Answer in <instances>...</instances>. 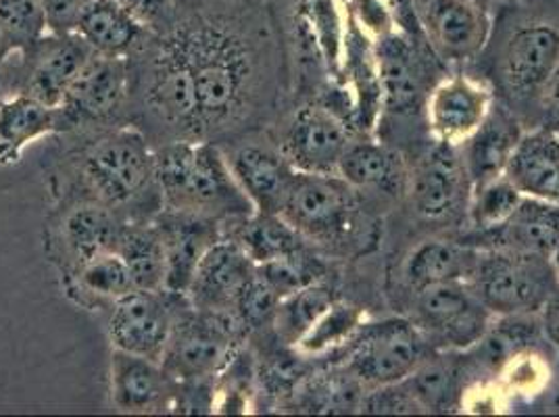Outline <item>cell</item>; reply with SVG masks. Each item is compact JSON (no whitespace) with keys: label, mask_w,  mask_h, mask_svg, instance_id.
Instances as JSON below:
<instances>
[{"label":"cell","mask_w":559,"mask_h":417,"mask_svg":"<svg viewBox=\"0 0 559 417\" xmlns=\"http://www.w3.org/2000/svg\"><path fill=\"white\" fill-rule=\"evenodd\" d=\"M478 251L453 242H424L405 265V279L419 293L443 282H467L478 261Z\"/></svg>","instance_id":"cell-30"},{"label":"cell","mask_w":559,"mask_h":417,"mask_svg":"<svg viewBox=\"0 0 559 417\" xmlns=\"http://www.w3.org/2000/svg\"><path fill=\"white\" fill-rule=\"evenodd\" d=\"M13 50H15V48L9 43V38L4 36V32L0 29V68H2V63L7 61V57H9Z\"/></svg>","instance_id":"cell-44"},{"label":"cell","mask_w":559,"mask_h":417,"mask_svg":"<svg viewBox=\"0 0 559 417\" xmlns=\"http://www.w3.org/2000/svg\"><path fill=\"white\" fill-rule=\"evenodd\" d=\"M551 257L492 249L480 253L467 279L492 313L520 318L547 307L558 293L559 274Z\"/></svg>","instance_id":"cell-6"},{"label":"cell","mask_w":559,"mask_h":417,"mask_svg":"<svg viewBox=\"0 0 559 417\" xmlns=\"http://www.w3.org/2000/svg\"><path fill=\"white\" fill-rule=\"evenodd\" d=\"M174 398L176 380L159 361L114 348L111 403L119 414H169Z\"/></svg>","instance_id":"cell-16"},{"label":"cell","mask_w":559,"mask_h":417,"mask_svg":"<svg viewBox=\"0 0 559 417\" xmlns=\"http://www.w3.org/2000/svg\"><path fill=\"white\" fill-rule=\"evenodd\" d=\"M187 305V295L136 288L109 309V341L114 348L162 364L171 327Z\"/></svg>","instance_id":"cell-11"},{"label":"cell","mask_w":559,"mask_h":417,"mask_svg":"<svg viewBox=\"0 0 559 417\" xmlns=\"http://www.w3.org/2000/svg\"><path fill=\"white\" fill-rule=\"evenodd\" d=\"M490 311L467 282H443L418 293V327L447 347L469 348L489 332Z\"/></svg>","instance_id":"cell-13"},{"label":"cell","mask_w":559,"mask_h":417,"mask_svg":"<svg viewBox=\"0 0 559 417\" xmlns=\"http://www.w3.org/2000/svg\"><path fill=\"white\" fill-rule=\"evenodd\" d=\"M522 194L518 188L506 180L503 176L492 180L489 184L476 188V203H474V222L483 230H492L508 222L512 217L513 211L520 207Z\"/></svg>","instance_id":"cell-39"},{"label":"cell","mask_w":559,"mask_h":417,"mask_svg":"<svg viewBox=\"0 0 559 417\" xmlns=\"http://www.w3.org/2000/svg\"><path fill=\"white\" fill-rule=\"evenodd\" d=\"M357 320H359L357 309L336 301L305 334L299 347L307 353H320L324 348L332 347L349 336L353 327L357 325Z\"/></svg>","instance_id":"cell-40"},{"label":"cell","mask_w":559,"mask_h":417,"mask_svg":"<svg viewBox=\"0 0 559 417\" xmlns=\"http://www.w3.org/2000/svg\"><path fill=\"white\" fill-rule=\"evenodd\" d=\"M336 302L334 290L320 282H313L301 290L284 297L276 307L272 320V334L282 345L295 347L304 341L305 334L316 325V322Z\"/></svg>","instance_id":"cell-33"},{"label":"cell","mask_w":559,"mask_h":417,"mask_svg":"<svg viewBox=\"0 0 559 417\" xmlns=\"http://www.w3.org/2000/svg\"><path fill=\"white\" fill-rule=\"evenodd\" d=\"M222 148L236 182L249 196L257 213L278 215L297 174L293 165L284 159L280 151L261 146L257 142H236L230 144V148Z\"/></svg>","instance_id":"cell-18"},{"label":"cell","mask_w":559,"mask_h":417,"mask_svg":"<svg viewBox=\"0 0 559 417\" xmlns=\"http://www.w3.org/2000/svg\"><path fill=\"white\" fill-rule=\"evenodd\" d=\"M151 32H164L174 22L176 0H116Z\"/></svg>","instance_id":"cell-41"},{"label":"cell","mask_w":559,"mask_h":417,"mask_svg":"<svg viewBox=\"0 0 559 417\" xmlns=\"http://www.w3.org/2000/svg\"><path fill=\"white\" fill-rule=\"evenodd\" d=\"M0 103H2V98H0Z\"/></svg>","instance_id":"cell-47"},{"label":"cell","mask_w":559,"mask_h":417,"mask_svg":"<svg viewBox=\"0 0 559 417\" xmlns=\"http://www.w3.org/2000/svg\"><path fill=\"white\" fill-rule=\"evenodd\" d=\"M466 165L455 155L453 144L441 142L428 153L414 176V205L428 219H444L455 215L466 201Z\"/></svg>","instance_id":"cell-21"},{"label":"cell","mask_w":559,"mask_h":417,"mask_svg":"<svg viewBox=\"0 0 559 417\" xmlns=\"http://www.w3.org/2000/svg\"><path fill=\"white\" fill-rule=\"evenodd\" d=\"M0 29L15 50L40 40L48 32L43 0H0Z\"/></svg>","instance_id":"cell-38"},{"label":"cell","mask_w":559,"mask_h":417,"mask_svg":"<svg viewBox=\"0 0 559 417\" xmlns=\"http://www.w3.org/2000/svg\"><path fill=\"white\" fill-rule=\"evenodd\" d=\"M128 126H134L153 146L203 140L201 107L192 71L176 45L157 32L130 57Z\"/></svg>","instance_id":"cell-3"},{"label":"cell","mask_w":559,"mask_h":417,"mask_svg":"<svg viewBox=\"0 0 559 417\" xmlns=\"http://www.w3.org/2000/svg\"><path fill=\"white\" fill-rule=\"evenodd\" d=\"M426 355V336L418 325L391 320L364 330L349 355L347 370L372 386H389L407 380Z\"/></svg>","instance_id":"cell-12"},{"label":"cell","mask_w":559,"mask_h":417,"mask_svg":"<svg viewBox=\"0 0 559 417\" xmlns=\"http://www.w3.org/2000/svg\"><path fill=\"white\" fill-rule=\"evenodd\" d=\"M559 63V32L551 25H528L513 34L503 52L501 75L515 96L545 91Z\"/></svg>","instance_id":"cell-20"},{"label":"cell","mask_w":559,"mask_h":417,"mask_svg":"<svg viewBox=\"0 0 559 417\" xmlns=\"http://www.w3.org/2000/svg\"><path fill=\"white\" fill-rule=\"evenodd\" d=\"M63 279L71 301L84 309H111L119 299L136 290L132 276L117 253L94 257Z\"/></svg>","instance_id":"cell-28"},{"label":"cell","mask_w":559,"mask_h":417,"mask_svg":"<svg viewBox=\"0 0 559 417\" xmlns=\"http://www.w3.org/2000/svg\"><path fill=\"white\" fill-rule=\"evenodd\" d=\"M490 96L466 78L443 82L428 103V117L435 134L447 144L466 142L489 116Z\"/></svg>","instance_id":"cell-23"},{"label":"cell","mask_w":559,"mask_h":417,"mask_svg":"<svg viewBox=\"0 0 559 417\" xmlns=\"http://www.w3.org/2000/svg\"><path fill=\"white\" fill-rule=\"evenodd\" d=\"M257 272L261 278L267 282V286L278 295V299L282 301L284 297L324 278L326 265L322 263V259H318L305 247L297 253L257 265Z\"/></svg>","instance_id":"cell-37"},{"label":"cell","mask_w":559,"mask_h":417,"mask_svg":"<svg viewBox=\"0 0 559 417\" xmlns=\"http://www.w3.org/2000/svg\"><path fill=\"white\" fill-rule=\"evenodd\" d=\"M91 0H43L50 34H73Z\"/></svg>","instance_id":"cell-42"},{"label":"cell","mask_w":559,"mask_h":417,"mask_svg":"<svg viewBox=\"0 0 559 417\" xmlns=\"http://www.w3.org/2000/svg\"><path fill=\"white\" fill-rule=\"evenodd\" d=\"M345 123L322 105H307L288 123L280 153L304 174H336L349 146Z\"/></svg>","instance_id":"cell-14"},{"label":"cell","mask_w":559,"mask_h":417,"mask_svg":"<svg viewBox=\"0 0 559 417\" xmlns=\"http://www.w3.org/2000/svg\"><path fill=\"white\" fill-rule=\"evenodd\" d=\"M361 380H357L347 368L328 371L318 378L304 380L295 391V405L316 414H345L361 407Z\"/></svg>","instance_id":"cell-35"},{"label":"cell","mask_w":559,"mask_h":417,"mask_svg":"<svg viewBox=\"0 0 559 417\" xmlns=\"http://www.w3.org/2000/svg\"><path fill=\"white\" fill-rule=\"evenodd\" d=\"M457 370L447 359H424L418 370L407 380H403L405 389L416 398L419 409L447 412L453 407L457 398Z\"/></svg>","instance_id":"cell-36"},{"label":"cell","mask_w":559,"mask_h":417,"mask_svg":"<svg viewBox=\"0 0 559 417\" xmlns=\"http://www.w3.org/2000/svg\"><path fill=\"white\" fill-rule=\"evenodd\" d=\"M489 234L497 249L551 257L559 249V205L524 196L512 217Z\"/></svg>","instance_id":"cell-26"},{"label":"cell","mask_w":559,"mask_h":417,"mask_svg":"<svg viewBox=\"0 0 559 417\" xmlns=\"http://www.w3.org/2000/svg\"><path fill=\"white\" fill-rule=\"evenodd\" d=\"M222 236L236 242L257 265L297 253L307 247V240L301 233H297L282 215L257 211L251 215L224 222Z\"/></svg>","instance_id":"cell-27"},{"label":"cell","mask_w":559,"mask_h":417,"mask_svg":"<svg viewBox=\"0 0 559 417\" xmlns=\"http://www.w3.org/2000/svg\"><path fill=\"white\" fill-rule=\"evenodd\" d=\"M55 176L61 203L93 201L126 222H148L164 201L155 180V146L134 126L80 132Z\"/></svg>","instance_id":"cell-2"},{"label":"cell","mask_w":559,"mask_h":417,"mask_svg":"<svg viewBox=\"0 0 559 417\" xmlns=\"http://www.w3.org/2000/svg\"><path fill=\"white\" fill-rule=\"evenodd\" d=\"M522 196L559 205V134L536 130L522 134L503 174Z\"/></svg>","instance_id":"cell-22"},{"label":"cell","mask_w":559,"mask_h":417,"mask_svg":"<svg viewBox=\"0 0 559 417\" xmlns=\"http://www.w3.org/2000/svg\"><path fill=\"white\" fill-rule=\"evenodd\" d=\"M59 107H47L27 96H13L0 103V163L17 162L27 142L63 134Z\"/></svg>","instance_id":"cell-29"},{"label":"cell","mask_w":559,"mask_h":417,"mask_svg":"<svg viewBox=\"0 0 559 417\" xmlns=\"http://www.w3.org/2000/svg\"><path fill=\"white\" fill-rule=\"evenodd\" d=\"M93 55V47L78 32H47L34 45L7 57L0 68V98L27 96L47 107H59L73 78Z\"/></svg>","instance_id":"cell-7"},{"label":"cell","mask_w":559,"mask_h":417,"mask_svg":"<svg viewBox=\"0 0 559 417\" xmlns=\"http://www.w3.org/2000/svg\"><path fill=\"white\" fill-rule=\"evenodd\" d=\"M380 59V86L389 109L405 111L418 103L421 80L414 55L405 40L386 34L378 50Z\"/></svg>","instance_id":"cell-34"},{"label":"cell","mask_w":559,"mask_h":417,"mask_svg":"<svg viewBox=\"0 0 559 417\" xmlns=\"http://www.w3.org/2000/svg\"><path fill=\"white\" fill-rule=\"evenodd\" d=\"M126 219L93 201L61 203L48 219L45 251L61 276L105 253H116Z\"/></svg>","instance_id":"cell-9"},{"label":"cell","mask_w":559,"mask_h":417,"mask_svg":"<svg viewBox=\"0 0 559 417\" xmlns=\"http://www.w3.org/2000/svg\"><path fill=\"white\" fill-rule=\"evenodd\" d=\"M353 213V186L341 176L297 171L278 215L307 242H336L349 233Z\"/></svg>","instance_id":"cell-10"},{"label":"cell","mask_w":559,"mask_h":417,"mask_svg":"<svg viewBox=\"0 0 559 417\" xmlns=\"http://www.w3.org/2000/svg\"><path fill=\"white\" fill-rule=\"evenodd\" d=\"M187 59L201 107L203 140L249 134L272 105L278 50L255 0H176L164 32Z\"/></svg>","instance_id":"cell-1"},{"label":"cell","mask_w":559,"mask_h":417,"mask_svg":"<svg viewBox=\"0 0 559 417\" xmlns=\"http://www.w3.org/2000/svg\"><path fill=\"white\" fill-rule=\"evenodd\" d=\"M130 65L128 59L96 55L73 78L59 105L63 134L98 132L128 126Z\"/></svg>","instance_id":"cell-8"},{"label":"cell","mask_w":559,"mask_h":417,"mask_svg":"<svg viewBox=\"0 0 559 417\" xmlns=\"http://www.w3.org/2000/svg\"><path fill=\"white\" fill-rule=\"evenodd\" d=\"M551 259H554V265H556V270H558L559 274V249L554 253V255H551Z\"/></svg>","instance_id":"cell-46"},{"label":"cell","mask_w":559,"mask_h":417,"mask_svg":"<svg viewBox=\"0 0 559 417\" xmlns=\"http://www.w3.org/2000/svg\"><path fill=\"white\" fill-rule=\"evenodd\" d=\"M338 176L353 188H376L386 194H399L407 180L401 157L373 142H350Z\"/></svg>","instance_id":"cell-31"},{"label":"cell","mask_w":559,"mask_h":417,"mask_svg":"<svg viewBox=\"0 0 559 417\" xmlns=\"http://www.w3.org/2000/svg\"><path fill=\"white\" fill-rule=\"evenodd\" d=\"M165 249V290L187 295L197 265L222 236V222L190 211L162 208L155 215Z\"/></svg>","instance_id":"cell-15"},{"label":"cell","mask_w":559,"mask_h":417,"mask_svg":"<svg viewBox=\"0 0 559 417\" xmlns=\"http://www.w3.org/2000/svg\"><path fill=\"white\" fill-rule=\"evenodd\" d=\"M255 274V261L236 242L222 238L197 265L187 290L188 301L201 311L230 309Z\"/></svg>","instance_id":"cell-19"},{"label":"cell","mask_w":559,"mask_h":417,"mask_svg":"<svg viewBox=\"0 0 559 417\" xmlns=\"http://www.w3.org/2000/svg\"><path fill=\"white\" fill-rule=\"evenodd\" d=\"M75 32L96 55L128 59L151 29L116 0H91Z\"/></svg>","instance_id":"cell-25"},{"label":"cell","mask_w":559,"mask_h":417,"mask_svg":"<svg viewBox=\"0 0 559 417\" xmlns=\"http://www.w3.org/2000/svg\"><path fill=\"white\" fill-rule=\"evenodd\" d=\"M522 139L520 126L503 109H490L480 128L466 140L467 178L474 188L489 184L506 174L518 140Z\"/></svg>","instance_id":"cell-24"},{"label":"cell","mask_w":559,"mask_h":417,"mask_svg":"<svg viewBox=\"0 0 559 417\" xmlns=\"http://www.w3.org/2000/svg\"><path fill=\"white\" fill-rule=\"evenodd\" d=\"M543 93H545V105H547L549 114L559 121V63Z\"/></svg>","instance_id":"cell-43"},{"label":"cell","mask_w":559,"mask_h":417,"mask_svg":"<svg viewBox=\"0 0 559 417\" xmlns=\"http://www.w3.org/2000/svg\"><path fill=\"white\" fill-rule=\"evenodd\" d=\"M247 341L233 309L201 311L188 301L171 327L162 366L176 382L217 380Z\"/></svg>","instance_id":"cell-5"},{"label":"cell","mask_w":559,"mask_h":417,"mask_svg":"<svg viewBox=\"0 0 559 417\" xmlns=\"http://www.w3.org/2000/svg\"><path fill=\"white\" fill-rule=\"evenodd\" d=\"M551 309V325H556L559 330V288L558 293L554 295V299L547 305Z\"/></svg>","instance_id":"cell-45"},{"label":"cell","mask_w":559,"mask_h":417,"mask_svg":"<svg viewBox=\"0 0 559 417\" xmlns=\"http://www.w3.org/2000/svg\"><path fill=\"white\" fill-rule=\"evenodd\" d=\"M419 29L444 57L476 55L489 34V22L474 0H412Z\"/></svg>","instance_id":"cell-17"},{"label":"cell","mask_w":559,"mask_h":417,"mask_svg":"<svg viewBox=\"0 0 559 417\" xmlns=\"http://www.w3.org/2000/svg\"><path fill=\"white\" fill-rule=\"evenodd\" d=\"M116 253L139 290H165L164 240L155 217L148 222H128Z\"/></svg>","instance_id":"cell-32"},{"label":"cell","mask_w":559,"mask_h":417,"mask_svg":"<svg viewBox=\"0 0 559 417\" xmlns=\"http://www.w3.org/2000/svg\"><path fill=\"white\" fill-rule=\"evenodd\" d=\"M155 180L164 208L199 213L222 224L255 213L217 142L178 140L155 146Z\"/></svg>","instance_id":"cell-4"}]
</instances>
